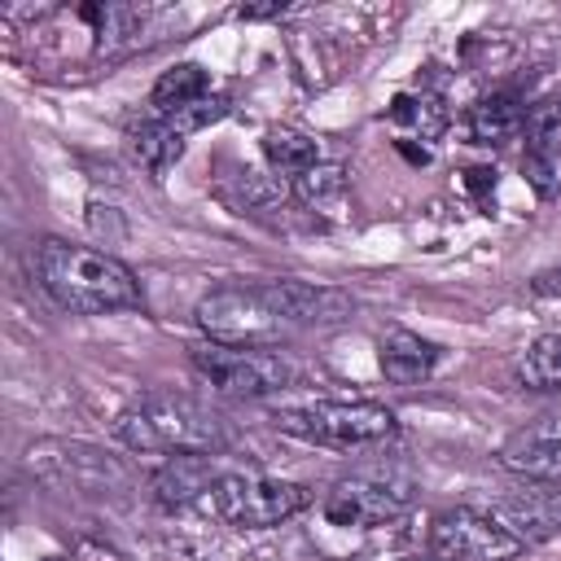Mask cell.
I'll list each match as a JSON object with an SVG mask.
<instances>
[{
    "label": "cell",
    "mask_w": 561,
    "mask_h": 561,
    "mask_svg": "<svg viewBox=\"0 0 561 561\" xmlns=\"http://www.w3.org/2000/svg\"><path fill=\"white\" fill-rule=\"evenodd\" d=\"M351 316V298L311 280H259L219 285L197 302L206 342L224 346H272L294 329H324Z\"/></svg>",
    "instance_id": "cell-1"
},
{
    "label": "cell",
    "mask_w": 561,
    "mask_h": 561,
    "mask_svg": "<svg viewBox=\"0 0 561 561\" xmlns=\"http://www.w3.org/2000/svg\"><path fill=\"white\" fill-rule=\"evenodd\" d=\"M35 272H39V285L53 294V302L66 311L105 316V311L140 307V285L131 267H123L105 250L48 237L35 250Z\"/></svg>",
    "instance_id": "cell-2"
},
{
    "label": "cell",
    "mask_w": 561,
    "mask_h": 561,
    "mask_svg": "<svg viewBox=\"0 0 561 561\" xmlns=\"http://www.w3.org/2000/svg\"><path fill=\"white\" fill-rule=\"evenodd\" d=\"M114 438L127 443L131 451H171V456H210L228 447V430L206 403L167 390L127 403L114 421Z\"/></svg>",
    "instance_id": "cell-3"
},
{
    "label": "cell",
    "mask_w": 561,
    "mask_h": 561,
    "mask_svg": "<svg viewBox=\"0 0 561 561\" xmlns=\"http://www.w3.org/2000/svg\"><path fill=\"white\" fill-rule=\"evenodd\" d=\"M272 421L276 430L307 443H324V447H373L394 434V412L368 399H355V403L316 399L302 408H280Z\"/></svg>",
    "instance_id": "cell-4"
},
{
    "label": "cell",
    "mask_w": 561,
    "mask_h": 561,
    "mask_svg": "<svg viewBox=\"0 0 561 561\" xmlns=\"http://www.w3.org/2000/svg\"><path fill=\"white\" fill-rule=\"evenodd\" d=\"M193 368L219 390V394H237V399H263L285 390L298 373L294 364L272 351V346H224V342H202L188 351Z\"/></svg>",
    "instance_id": "cell-5"
},
{
    "label": "cell",
    "mask_w": 561,
    "mask_h": 561,
    "mask_svg": "<svg viewBox=\"0 0 561 561\" xmlns=\"http://www.w3.org/2000/svg\"><path fill=\"white\" fill-rule=\"evenodd\" d=\"M206 504L228 526L263 530V526H280L285 517L302 513L311 504V495L298 482H280V478H263V473H224L206 491Z\"/></svg>",
    "instance_id": "cell-6"
},
{
    "label": "cell",
    "mask_w": 561,
    "mask_h": 561,
    "mask_svg": "<svg viewBox=\"0 0 561 561\" xmlns=\"http://www.w3.org/2000/svg\"><path fill=\"white\" fill-rule=\"evenodd\" d=\"M412 504V478L399 469H359L337 478L324 495V517L333 526H386Z\"/></svg>",
    "instance_id": "cell-7"
},
{
    "label": "cell",
    "mask_w": 561,
    "mask_h": 561,
    "mask_svg": "<svg viewBox=\"0 0 561 561\" xmlns=\"http://www.w3.org/2000/svg\"><path fill=\"white\" fill-rule=\"evenodd\" d=\"M438 561H513L522 552V539H513L495 513L482 508H447L434 517L430 530Z\"/></svg>",
    "instance_id": "cell-8"
},
{
    "label": "cell",
    "mask_w": 561,
    "mask_h": 561,
    "mask_svg": "<svg viewBox=\"0 0 561 561\" xmlns=\"http://www.w3.org/2000/svg\"><path fill=\"white\" fill-rule=\"evenodd\" d=\"M500 526L526 543H543V539H557L561 535V482H530L513 495H504L495 508Z\"/></svg>",
    "instance_id": "cell-9"
},
{
    "label": "cell",
    "mask_w": 561,
    "mask_h": 561,
    "mask_svg": "<svg viewBox=\"0 0 561 561\" xmlns=\"http://www.w3.org/2000/svg\"><path fill=\"white\" fill-rule=\"evenodd\" d=\"M500 465L535 482H561V412H543L539 421L508 434L500 447Z\"/></svg>",
    "instance_id": "cell-10"
},
{
    "label": "cell",
    "mask_w": 561,
    "mask_h": 561,
    "mask_svg": "<svg viewBox=\"0 0 561 561\" xmlns=\"http://www.w3.org/2000/svg\"><path fill=\"white\" fill-rule=\"evenodd\" d=\"M377 364H381L386 381H394V386H416V381H425V377L434 373L438 346L425 342V337L412 333V329H386L381 342H377Z\"/></svg>",
    "instance_id": "cell-11"
},
{
    "label": "cell",
    "mask_w": 561,
    "mask_h": 561,
    "mask_svg": "<svg viewBox=\"0 0 561 561\" xmlns=\"http://www.w3.org/2000/svg\"><path fill=\"white\" fill-rule=\"evenodd\" d=\"M526 127V110L513 92H491L469 110V136L478 145H504Z\"/></svg>",
    "instance_id": "cell-12"
},
{
    "label": "cell",
    "mask_w": 561,
    "mask_h": 561,
    "mask_svg": "<svg viewBox=\"0 0 561 561\" xmlns=\"http://www.w3.org/2000/svg\"><path fill=\"white\" fill-rule=\"evenodd\" d=\"M180 153H184V136H180L167 118H149V123L131 127V158H136L145 171L162 175L167 167L180 162Z\"/></svg>",
    "instance_id": "cell-13"
},
{
    "label": "cell",
    "mask_w": 561,
    "mask_h": 561,
    "mask_svg": "<svg viewBox=\"0 0 561 561\" xmlns=\"http://www.w3.org/2000/svg\"><path fill=\"white\" fill-rule=\"evenodd\" d=\"M202 96H210V79H206V70H202L197 61L171 66V70L153 83V92H149V101H153L158 114H175V110H184V105H193V101H202Z\"/></svg>",
    "instance_id": "cell-14"
},
{
    "label": "cell",
    "mask_w": 561,
    "mask_h": 561,
    "mask_svg": "<svg viewBox=\"0 0 561 561\" xmlns=\"http://www.w3.org/2000/svg\"><path fill=\"white\" fill-rule=\"evenodd\" d=\"M263 153H267V162H272L276 171H285V175H294V180L320 162V145H316L307 131H294V127H272V131L263 136Z\"/></svg>",
    "instance_id": "cell-15"
},
{
    "label": "cell",
    "mask_w": 561,
    "mask_h": 561,
    "mask_svg": "<svg viewBox=\"0 0 561 561\" xmlns=\"http://www.w3.org/2000/svg\"><path fill=\"white\" fill-rule=\"evenodd\" d=\"M210 486H215V482H206L202 456H171V460L158 469V478H153V491H158L167 504H184L188 495L210 491Z\"/></svg>",
    "instance_id": "cell-16"
},
{
    "label": "cell",
    "mask_w": 561,
    "mask_h": 561,
    "mask_svg": "<svg viewBox=\"0 0 561 561\" xmlns=\"http://www.w3.org/2000/svg\"><path fill=\"white\" fill-rule=\"evenodd\" d=\"M522 381L535 390H561V337H535L517 364Z\"/></svg>",
    "instance_id": "cell-17"
},
{
    "label": "cell",
    "mask_w": 561,
    "mask_h": 561,
    "mask_svg": "<svg viewBox=\"0 0 561 561\" xmlns=\"http://www.w3.org/2000/svg\"><path fill=\"white\" fill-rule=\"evenodd\" d=\"M526 153H539V158H557L561 153V96L557 101H543L526 114Z\"/></svg>",
    "instance_id": "cell-18"
},
{
    "label": "cell",
    "mask_w": 561,
    "mask_h": 561,
    "mask_svg": "<svg viewBox=\"0 0 561 561\" xmlns=\"http://www.w3.org/2000/svg\"><path fill=\"white\" fill-rule=\"evenodd\" d=\"M224 114H228V96H202V101H193V105H184V110H175V114H158V118H167L180 136H193V131L219 123Z\"/></svg>",
    "instance_id": "cell-19"
},
{
    "label": "cell",
    "mask_w": 561,
    "mask_h": 561,
    "mask_svg": "<svg viewBox=\"0 0 561 561\" xmlns=\"http://www.w3.org/2000/svg\"><path fill=\"white\" fill-rule=\"evenodd\" d=\"M342 184H346V171H342L337 162H316L311 171H302V175L294 180V188H298L302 202H324V197L342 193Z\"/></svg>",
    "instance_id": "cell-20"
},
{
    "label": "cell",
    "mask_w": 561,
    "mask_h": 561,
    "mask_svg": "<svg viewBox=\"0 0 561 561\" xmlns=\"http://www.w3.org/2000/svg\"><path fill=\"white\" fill-rule=\"evenodd\" d=\"M390 118L394 123H412L421 136H434L438 127H443V110H438V101H430V96H399L394 105H390Z\"/></svg>",
    "instance_id": "cell-21"
},
{
    "label": "cell",
    "mask_w": 561,
    "mask_h": 561,
    "mask_svg": "<svg viewBox=\"0 0 561 561\" xmlns=\"http://www.w3.org/2000/svg\"><path fill=\"white\" fill-rule=\"evenodd\" d=\"M522 171H526V180L535 184L539 197H552V193H557V167H552V158L526 153V158H522Z\"/></svg>",
    "instance_id": "cell-22"
},
{
    "label": "cell",
    "mask_w": 561,
    "mask_h": 561,
    "mask_svg": "<svg viewBox=\"0 0 561 561\" xmlns=\"http://www.w3.org/2000/svg\"><path fill=\"white\" fill-rule=\"evenodd\" d=\"M276 13H285L280 0H272V4H241V9H237V18H250V22H254V18H276Z\"/></svg>",
    "instance_id": "cell-23"
},
{
    "label": "cell",
    "mask_w": 561,
    "mask_h": 561,
    "mask_svg": "<svg viewBox=\"0 0 561 561\" xmlns=\"http://www.w3.org/2000/svg\"><path fill=\"white\" fill-rule=\"evenodd\" d=\"M535 294H539V298H561V272L539 276V280H535Z\"/></svg>",
    "instance_id": "cell-24"
}]
</instances>
